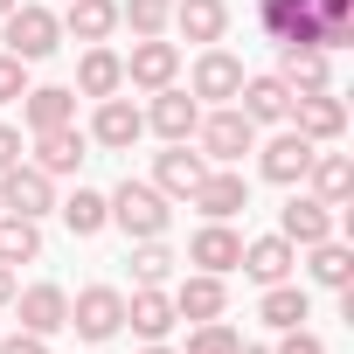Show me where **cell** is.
<instances>
[{"instance_id": "6da1fadb", "label": "cell", "mask_w": 354, "mask_h": 354, "mask_svg": "<svg viewBox=\"0 0 354 354\" xmlns=\"http://www.w3.org/2000/svg\"><path fill=\"white\" fill-rule=\"evenodd\" d=\"M104 202H111V223H118L125 236H139V243H146V236H167V223H174V209H167V195H160L153 181H118Z\"/></svg>"}, {"instance_id": "7a4b0ae2", "label": "cell", "mask_w": 354, "mask_h": 354, "mask_svg": "<svg viewBox=\"0 0 354 354\" xmlns=\"http://www.w3.org/2000/svg\"><path fill=\"white\" fill-rule=\"evenodd\" d=\"M0 28H8V56H21V63H42L63 42V21L49 8H35V0H21L15 15H0Z\"/></svg>"}, {"instance_id": "3957f363", "label": "cell", "mask_w": 354, "mask_h": 354, "mask_svg": "<svg viewBox=\"0 0 354 354\" xmlns=\"http://www.w3.org/2000/svg\"><path fill=\"white\" fill-rule=\"evenodd\" d=\"M195 139H202V160H216V167H236L243 153H257V125H250L236 104L209 111V118L195 125Z\"/></svg>"}, {"instance_id": "277c9868", "label": "cell", "mask_w": 354, "mask_h": 354, "mask_svg": "<svg viewBox=\"0 0 354 354\" xmlns=\"http://www.w3.org/2000/svg\"><path fill=\"white\" fill-rule=\"evenodd\" d=\"M70 326H77L84 340H111V333L125 326V292H118V285H84L77 306H70Z\"/></svg>"}, {"instance_id": "5b68a950", "label": "cell", "mask_w": 354, "mask_h": 354, "mask_svg": "<svg viewBox=\"0 0 354 354\" xmlns=\"http://www.w3.org/2000/svg\"><path fill=\"white\" fill-rule=\"evenodd\" d=\"M56 209V188H49V174L42 167H8L0 174V216H49Z\"/></svg>"}, {"instance_id": "8992f818", "label": "cell", "mask_w": 354, "mask_h": 354, "mask_svg": "<svg viewBox=\"0 0 354 354\" xmlns=\"http://www.w3.org/2000/svg\"><path fill=\"white\" fill-rule=\"evenodd\" d=\"M292 132H306L313 146H333L347 132V104L326 91H292Z\"/></svg>"}, {"instance_id": "52a82bcc", "label": "cell", "mask_w": 354, "mask_h": 354, "mask_svg": "<svg viewBox=\"0 0 354 354\" xmlns=\"http://www.w3.org/2000/svg\"><path fill=\"white\" fill-rule=\"evenodd\" d=\"M257 28L285 49H313V0H257Z\"/></svg>"}, {"instance_id": "ba28073f", "label": "cell", "mask_w": 354, "mask_h": 354, "mask_svg": "<svg viewBox=\"0 0 354 354\" xmlns=\"http://www.w3.org/2000/svg\"><path fill=\"white\" fill-rule=\"evenodd\" d=\"M188 202H195L209 223H230L236 209H250V181H243L236 167H209V174H202V188H195Z\"/></svg>"}, {"instance_id": "9c48e42d", "label": "cell", "mask_w": 354, "mask_h": 354, "mask_svg": "<svg viewBox=\"0 0 354 354\" xmlns=\"http://www.w3.org/2000/svg\"><path fill=\"white\" fill-rule=\"evenodd\" d=\"M174 70H181V49L160 42V35H139L132 56H125V84H139V91H167Z\"/></svg>"}, {"instance_id": "30bf717a", "label": "cell", "mask_w": 354, "mask_h": 354, "mask_svg": "<svg viewBox=\"0 0 354 354\" xmlns=\"http://www.w3.org/2000/svg\"><path fill=\"white\" fill-rule=\"evenodd\" d=\"M340 223H333V209L319 202V195H299V202H285V216H278V236L292 243V250H313V243H326Z\"/></svg>"}, {"instance_id": "8fae6325", "label": "cell", "mask_w": 354, "mask_h": 354, "mask_svg": "<svg viewBox=\"0 0 354 354\" xmlns=\"http://www.w3.org/2000/svg\"><path fill=\"white\" fill-rule=\"evenodd\" d=\"M15 313H21V333H56V326H70V292L63 285H28V292H15L8 299Z\"/></svg>"}, {"instance_id": "7c38bea8", "label": "cell", "mask_w": 354, "mask_h": 354, "mask_svg": "<svg viewBox=\"0 0 354 354\" xmlns=\"http://www.w3.org/2000/svg\"><path fill=\"white\" fill-rule=\"evenodd\" d=\"M146 125H153V132H160L167 146H181V139H195V125H202V104H195L188 91H174V84H167V91L153 97V111H146Z\"/></svg>"}, {"instance_id": "4fadbf2b", "label": "cell", "mask_w": 354, "mask_h": 354, "mask_svg": "<svg viewBox=\"0 0 354 354\" xmlns=\"http://www.w3.org/2000/svg\"><path fill=\"white\" fill-rule=\"evenodd\" d=\"M139 132H146V111H139V104H125V97H97V118H91V139H97V146L125 153Z\"/></svg>"}, {"instance_id": "5bb4252c", "label": "cell", "mask_w": 354, "mask_h": 354, "mask_svg": "<svg viewBox=\"0 0 354 354\" xmlns=\"http://www.w3.org/2000/svg\"><path fill=\"white\" fill-rule=\"evenodd\" d=\"M313 139L306 132H278L271 146H264V181H278V188H292V181H306V167H313Z\"/></svg>"}, {"instance_id": "9a60e30c", "label": "cell", "mask_w": 354, "mask_h": 354, "mask_svg": "<svg viewBox=\"0 0 354 354\" xmlns=\"http://www.w3.org/2000/svg\"><path fill=\"white\" fill-rule=\"evenodd\" d=\"M202 174H209V160L188 153V139H181V146H167V153L153 160V188H160V195H195Z\"/></svg>"}, {"instance_id": "2e32d148", "label": "cell", "mask_w": 354, "mask_h": 354, "mask_svg": "<svg viewBox=\"0 0 354 354\" xmlns=\"http://www.w3.org/2000/svg\"><path fill=\"white\" fill-rule=\"evenodd\" d=\"M243 104V118L250 125H278V118H292V91H285V77H243V91H236Z\"/></svg>"}, {"instance_id": "e0dca14e", "label": "cell", "mask_w": 354, "mask_h": 354, "mask_svg": "<svg viewBox=\"0 0 354 354\" xmlns=\"http://www.w3.org/2000/svg\"><path fill=\"white\" fill-rule=\"evenodd\" d=\"M223 306H230V292H223V278L216 271H195L181 292H174V319H223Z\"/></svg>"}, {"instance_id": "ac0fdd59", "label": "cell", "mask_w": 354, "mask_h": 354, "mask_svg": "<svg viewBox=\"0 0 354 354\" xmlns=\"http://www.w3.org/2000/svg\"><path fill=\"white\" fill-rule=\"evenodd\" d=\"M77 91L84 97H118L125 91V56H111L104 42H91L84 63H77Z\"/></svg>"}, {"instance_id": "d6986e66", "label": "cell", "mask_w": 354, "mask_h": 354, "mask_svg": "<svg viewBox=\"0 0 354 354\" xmlns=\"http://www.w3.org/2000/svg\"><path fill=\"white\" fill-rule=\"evenodd\" d=\"M236 257H243V236L230 230V223H209V230H195V243H188V264H202V271H236Z\"/></svg>"}, {"instance_id": "ffe728a7", "label": "cell", "mask_w": 354, "mask_h": 354, "mask_svg": "<svg viewBox=\"0 0 354 354\" xmlns=\"http://www.w3.org/2000/svg\"><path fill=\"white\" fill-rule=\"evenodd\" d=\"M125 319H132L139 340H167V333H174V299H167L160 285H139V292L125 299Z\"/></svg>"}, {"instance_id": "44dd1931", "label": "cell", "mask_w": 354, "mask_h": 354, "mask_svg": "<svg viewBox=\"0 0 354 354\" xmlns=\"http://www.w3.org/2000/svg\"><path fill=\"white\" fill-rule=\"evenodd\" d=\"M35 167L49 174V181H56V174H77V167H84V132H77V125L35 132Z\"/></svg>"}, {"instance_id": "7402d4cb", "label": "cell", "mask_w": 354, "mask_h": 354, "mask_svg": "<svg viewBox=\"0 0 354 354\" xmlns=\"http://www.w3.org/2000/svg\"><path fill=\"white\" fill-rule=\"evenodd\" d=\"M243 91V63L230 56V49H202V63H195V97H236Z\"/></svg>"}, {"instance_id": "603a6c76", "label": "cell", "mask_w": 354, "mask_h": 354, "mask_svg": "<svg viewBox=\"0 0 354 354\" xmlns=\"http://www.w3.org/2000/svg\"><path fill=\"white\" fill-rule=\"evenodd\" d=\"M306 181H313V195H319L326 209H340V202L354 195V160H347V153H313Z\"/></svg>"}, {"instance_id": "cb8c5ba5", "label": "cell", "mask_w": 354, "mask_h": 354, "mask_svg": "<svg viewBox=\"0 0 354 354\" xmlns=\"http://www.w3.org/2000/svg\"><path fill=\"white\" fill-rule=\"evenodd\" d=\"M21 111H28V125H35V132H56V125H70V118H77V91H63V84L21 91Z\"/></svg>"}, {"instance_id": "d4e9b609", "label": "cell", "mask_w": 354, "mask_h": 354, "mask_svg": "<svg viewBox=\"0 0 354 354\" xmlns=\"http://www.w3.org/2000/svg\"><path fill=\"white\" fill-rule=\"evenodd\" d=\"M174 21H181L188 42H223L230 8H223V0H174Z\"/></svg>"}, {"instance_id": "484cf974", "label": "cell", "mask_w": 354, "mask_h": 354, "mask_svg": "<svg viewBox=\"0 0 354 354\" xmlns=\"http://www.w3.org/2000/svg\"><path fill=\"white\" fill-rule=\"evenodd\" d=\"M257 285H278L285 271H292V243L285 236H257V243H243V257H236Z\"/></svg>"}, {"instance_id": "4316f807", "label": "cell", "mask_w": 354, "mask_h": 354, "mask_svg": "<svg viewBox=\"0 0 354 354\" xmlns=\"http://www.w3.org/2000/svg\"><path fill=\"white\" fill-rule=\"evenodd\" d=\"M306 313H313V299H306L299 285H285V278H278V285H264V306H257V319H264V326H278V333H285V326H306Z\"/></svg>"}, {"instance_id": "83f0119b", "label": "cell", "mask_w": 354, "mask_h": 354, "mask_svg": "<svg viewBox=\"0 0 354 354\" xmlns=\"http://www.w3.org/2000/svg\"><path fill=\"white\" fill-rule=\"evenodd\" d=\"M63 28H70L77 42H104V35L118 28V0H70Z\"/></svg>"}, {"instance_id": "f1b7e54d", "label": "cell", "mask_w": 354, "mask_h": 354, "mask_svg": "<svg viewBox=\"0 0 354 354\" xmlns=\"http://www.w3.org/2000/svg\"><path fill=\"white\" fill-rule=\"evenodd\" d=\"M35 257H42L35 216H0V264H35Z\"/></svg>"}, {"instance_id": "f546056e", "label": "cell", "mask_w": 354, "mask_h": 354, "mask_svg": "<svg viewBox=\"0 0 354 354\" xmlns=\"http://www.w3.org/2000/svg\"><path fill=\"white\" fill-rule=\"evenodd\" d=\"M313 278H319L326 292H347V285H354V250H347L340 236L313 243Z\"/></svg>"}, {"instance_id": "4dcf8cb0", "label": "cell", "mask_w": 354, "mask_h": 354, "mask_svg": "<svg viewBox=\"0 0 354 354\" xmlns=\"http://www.w3.org/2000/svg\"><path fill=\"white\" fill-rule=\"evenodd\" d=\"M326 77H333L326 49H285V91H326Z\"/></svg>"}, {"instance_id": "1f68e13d", "label": "cell", "mask_w": 354, "mask_h": 354, "mask_svg": "<svg viewBox=\"0 0 354 354\" xmlns=\"http://www.w3.org/2000/svg\"><path fill=\"white\" fill-rule=\"evenodd\" d=\"M63 223H70V230H77V236H97V230H104V223H111V202H104V195H97V188H77V195H70V202H63Z\"/></svg>"}, {"instance_id": "d6a6232c", "label": "cell", "mask_w": 354, "mask_h": 354, "mask_svg": "<svg viewBox=\"0 0 354 354\" xmlns=\"http://www.w3.org/2000/svg\"><path fill=\"white\" fill-rule=\"evenodd\" d=\"M118 21H125L132 35H160V28L174 21V0H118Z\"/></svg>"}, {"instance_id": "836d02e7", "label": "cell", "mask_w": 354, "mask_h": 354, "mask_svg": "<svg viewBox=\"0 0 354 354\" xmlns=\"http://www.w3.org/2000/svg\"><path fill=\"white\" fill-rule=\"evenodd\" d=\"M167 271H174V250H167L160 236H146L139 257H132V278H139V285H167Z\"/></svg>"}, {"instance_id": "e575fe53", "label": "cell", "mask_w": 354, "mask_h": 354, "mask_svg": "<svg viewBox=\"0 0 354 354\" xmlns=\"http://www.w3.org/2000/svg\"><path fill=\"white\" fill-rule=\"evenodd\" d=\"M243 340H236V326H223V319H202L195 333H188V354H236Z\"/></svg>"}, {"instance_id": "d590c367", "label": "cell", "mask_w": 354, "mask_h": 354, "mask_svg": "<svg viewBox=\"0 0 354 354\" xmlns=\"http://www.w3.org/2000/svg\"><path fill=\"white\" fill-rule=\"evenodd\" d=\"M21 91H28V63L21 56H0V104H15Z\"/></svg>"}, {"instance_id": "8d00e7d4", "label": "cell", "mask_w": 354, "mask_h": 354, "mask_svg": "<svg viewBox=\"0 0 354 354\" xmlns=\"http://www.w3.org/2000/svg\"><path fill=\"white\" fill-rule=\"evenodd\" d=\"M271 354H326V340H319V333H306V326H285V340H278Z\"/></svg>"}, {"instance_id": "74e56055", "label": "cell", "mask_w": 354, "mask_h": 354, "mask_svg": "<svg viewBox=\"0 0 354 354\" xmlns=\"http://www.w3.org/2000/svg\"><path fill=\"white\" fill-rule=\"evenodd\" d=\"M15 160H21V132H15V125H0V174H8Z\"/></svg>"}, {"instance_id": "f35d334b", "label": "cell", "mask_w": 354, "mask_h": 354, "mask_svg": "<svg viewBox=\"0 0 354 354\" xmlns=\"http://www.w3.org/2000/svg\"><path fill=\"white\" fill-rule=\"evenodd\" d=\"M0 354H49L42 333H15V340H0Z\"/></svg>"}, {"instance_id": "ab89813d", "label": "cell", "mask_w": 354, "mask_h": 354, "mask_svg": "<svg viewBox=\"0 0 354 354\" xmlns=\"http://www.w3.org/2000/svg\"><path fill=\"white\" fill-rule=\"evenodd\" d=\"M15 299V264H0V306Z\"/></svg>"}, {"instance_id": "60d3db41", "label": "cell", "mask_w": 354, "mask_h": 354, "mask_svg": "<svg viewBox=\"0 0 354 354\" xmlns=\"http://www.w3.org/2000/svg\"><path fill=\"white\" fill-rule=\"evenodd\" d=\"M146 354H174V347H160V340H146Z\"/></svg>"}, {"instance_id": "b9f144b4", "label": "cell", "mask_w": 354, "mask_h": 354, "mask_svg": "<svg viewBox=\"0 0 354 354\" xmlns=\"http://www.w3.org/2000/svg\"><path fill=\"white\" fill-rule=\"evenodd\" d=\"M15 8H21V0H0V15H15Z\"/></svg>"}, {"instance_id": "7bdbcfd3", "label": "cell", "mask_w": 354, "mask_h": 354, "mask_svg": "<svg viewBox=\"0 0 354 354\" xmlns=\"http://www.w3.org/2000/svg\"><path fill=\"white\" fill-rule=\"evenodd\" d=\"M236 354H271V347H236Z\"/></svg>"}]
</instances>
